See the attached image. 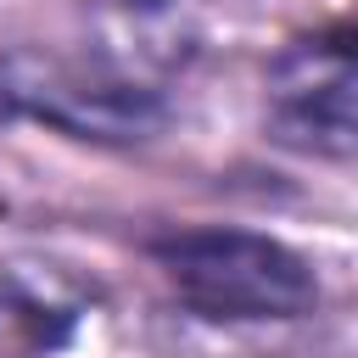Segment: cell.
Segmentation results:
<instances>
[{"label": "cell", "instance_id": "cell-2", "mask_svg": "<svg viewBox=\"0 0 358 358\" xmlns=\"http://www.w3.org/2000/svg\"><path fill=\"white\" fill-rule=\"evenodd\" d=\"M0 106L95 145H140L168 123L162 84H145L106 56H62L34 45L0 56Z\"/></svg>", "mask_w": 358, "mask_h": 358}, {"label": "cell", "instance_id": "cell-4", "mask_svg": "<svg viewBox=\"0 0 358 358\" xmlns=\"http://www.w3.org/2000/svg\"><path fill=\"white\" fill-rule=\"evenodd\" d=\"M95 291L56 263H0V358H62L84 341Z\"/></svg>", "mask_w": 358, "mask_h": 358}, {"label": "cell", "instance_id": "cell-3", "mask_svg": "<svg viewBox=\"0 0 358 358\" xmlns=\"http://www.w3.org/2000/svg\"><path fill=\"white\" fill-rule=\"evenodd\" d=\"M263 129L274 145L313 162H352V34L347 22L285 45L268 62Z\"/></svg>", "mask_w": 358, "mask_h": 358}, {"label": "cell", "instance_id": "cell-1", "mask_svg": "<svg viewBox=\"0 0 358 358\" xmlns=\"http://www.w3.org/2000/svg\"><path fill=\"white\" fill-rule=\"evenodd\" d=\"M168 291L218 324H285L319 308L313 263L280 235L241 224H173L145 241Z\"/></svg>", "mask_w": 358, "mask_h": 358}]
</instances>
